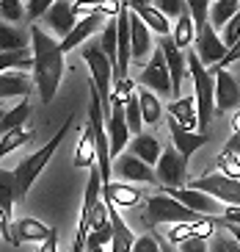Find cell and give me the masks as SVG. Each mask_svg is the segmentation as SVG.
Returning <instances> with one entry per match:
<instances>
[{
  "instance_id": "16",
  "label": "cell",
  "mask_w": 240,
  "mask_h": 252,
  "mask_svg": "<svg viewBox=\"0 0 240 252\" xmlns=\"http://www.w3.org/2000/svg\"><path fill=\"white\" fill-rule=\"evenodd\" d=\"M193 53H196L199 59H202L204 67H215L221 59H224L226 53V45L221 42V36L215 33L210 23L204 25L202 31H196V42H193Z\"/></svg>"
},
{
  "instance_id": "9",
  "label": "cell",
  "mask_w": 240,
  "mask_h": 252,
  "mask_svg": "<svg viewBox=\"0 0 240 252\" xmlns=\"http://www.w3.org/2000/svg\"><path fill=\"white\" fill-rule=\"evenodd\" d=\"M124 103H127V100H119V97L110 94V114H108V119H105L108 141H110V158L122 156L124 150H127V144H130V139H133L127 117H124Z\"/></svg>"
},
{
  "instance_id": "31",
  "label": "cell",
  "mask_w": 240,
  "mask_h": 252,
  "mask_svg": "<svg viewBox=\"0 0 240 252\" xmlns=\"http://www.w3.org/2000/svg\"><path fill=\"white\" fill-rule=\"evenodd\" d=\"M36 139V133L30 130V127H20V130H11V133H3L0 136V161L6 156H11L14 150L25 147V144H30V141Z\"/></svg>"
},
{
  "instance_id": "57",
  "label": "cell",
  "mask_w": 240,
  "mask_h": 252,
  "mask_svg": "<svg viewBox=\"0 0 240 252\" xmlns=\"http://www.w3.org/2000/svg\"><path fill=\"white\" fill-rule=\"evenodd\" d=\"M232 125H235V130H240V111L235 114V119H232Z\"/></svg>"
},
{
  "instance_id": "27",
  "label": "cell",
  "mask_w": 240,
  "mask_h": 252,
  "mask_svg": "<svg viewBox=\"0 0 240 252\" xmlns=\"http://www.w3.org/2000/svg\"><path fill=\"white\" fill-rule=\"evenodd\" d=\"M138 100H141V117H144V125H158L160 117H163V100L155 94L152 89H138Z\"/></svg>"
},
{
  "instance_id": "18",
  "label": "cell",
  "mask_w": 240,
  "mask_h": 252,
  "mask_svg": "<svg viewBox=\"0 0 240 252\" xmlns=\"http://www.w3.org/2000/svg\"><path fill=\"white\" fill-rule=\"evenodd\" d=\"M215 75V111L226 114L240 105V83L229 69H218Z\"/></svg>"
},
{
  "instance_id": "60",
  "label": "cell",
  "mask_w": 240,
  "mask_h": 252,
  "mask_svg": "<svg viewBox=\"0 0 240 252\" xmlns=\"http://www.w3.org/2000/svg\"><path fill=\"white\" fill-rule=\"evenodd\" d=\"M22 3H28V0H22Z\"/></svg>"
},
{
  "instance_id": "7",
  "label": "cell",
  "mask_w": 240,
  "mask_h": 252,
  "mask_svg": "<svg viewBox=\"0 0 240 252\" xmlns=\"http://www.w3.org/2000/svg\"><path fill=\"white\" fill-rule=\"evenodd\" d=\"M155 172H158L160 189H182V186H188V158L182 156L174 144L163 150L160 161L155 163Z\"/></svg>"
},
{
  "instance_id": "33",
  "label": "cell",
  "mask_w": 240,
  "mask_h": 252,
  "mask_svg": "<svg viewBox=\"0 0 240 252\" xmlns=\"http://www.w3.org/2000/svg\"><path fill=\"white\" fill-rule=\"evenodd\" d=\"M100 47L102 53L108 56L110 61H113V67H116V59H119V28H116V17L113 20H105V25H102V33H100Z\"/></svg>"
},
{
  "instance_id": "12",
  "label": "cell",
  "mask_w": 240,
  "mask_h": 252,
  "mask_svg": "<svg viewBox=\"0 0 240 252\" xmlns=\"http://www.w3.org/2000/svg\"><path fill=\"white\" fill-rule=\"evenodd\" d=\"M171 197H177V200L182 202V205H188L190 211H196V214L202 216H224L226 205L221 200H215V197H210V194L199 191V189H190V186H182V189H166Z\"/></svg>"
},
{
  "instance_id": "28",
  "label": "cell",
  "mask_w": 240,
  "mask_h": 252,
  "mask_svg": "<svg viewBox=\"0 0 240 252\" xmlns=\"http://www.w3.org/2000/svg\"><path fill=\"white\" fill-rule=\"evenodd\" d=\"M30 119V103L28 97H22V103L14 105V108H8L3 111V122H0V136L3 133H11V130H20L25 127V122Z\"/></svg>"
},
{
  "instance_id": "22",
  "label": "cell",
  "mask_w": 240,
  "mask_h": 252,
  "mask_svg": "<svg viewBox=\"0 0 240 252\" xmlns=\"http://www.w3.org/2000/svg\"><path fill=\"white\" fill-rule=\"evenodd\" d=\"M127 150L133 156H138L144 163H149V166H155L160 161V156H163V147H160V141L152 133H135L130 139V144H127Z\"/></svg>"
},
{
  "instance_id": "41",
  "label": "cell",
  "mask_w": 240,
  "mask_h": 252,
  "mask_svg": "<svg viewBox=\"0 0 240 252\" xmlns=\"http://www.w3.org/2000/svg\"><path fill=\"white\" fill-rule=\"evenodd\" d=\"M53 3H55V0H28V3H25V17L30 20V25L39 23V20L47 14V8H50Z\"/></svg>"
},
{
  "instance_id": "20",
  "label": "cell",
  "mask_w": 240,
  "mask_h": 252,
  "mask_svg": "<svg viewBox=\"0 0 240 252\" xmlns=\"http://www.w3.org/2000/svg\"><path fill=\"white\" fill-rule=\"evenodd\" d=\"M130 45H133V59L138 61V64L152 50V31L146 28V23L133 8H130Z\"/></svg>"
},
{
  "instance_id": "51",
  "label": "cell",
  "mask_w": 240,
  "mask_h": 252,
  "mask_svg": "<svg viewBox=\"0 0 240 252\" xmlns=\"http://www.w3.org/2000/svg\"><path fill=\"white\" fill-rule=\"evenodd\" d=\"M218 222H229V224H240V208H229L226 205L224 216H215Z\"/></svg>"
},
{
  "instance_id": "42",
  "label": "cell",
  "mask_w": 240,
  "mask_h": 252,
  "mask_svg": "<svg viewBox=\"0 0 240 252\" xmlns=\"http://www.w3.org/2000/svg\"><path fill=\"white\" fill-rule=\"evenodd\" d=\"M152 6L160 8L166 17H177L180 20L185 11H188V6H185V0H152Z\"/></svg>"
},
{
  "instance_id": "10",
  "label": "cell",
  "mask_w": 240,
  "mask_h": 252,
  "mask_svg": "<svg viewBox=\"0 0 240 252\" xmlns=\"http://www.w3.org/2000/svg\"><path fill=\"white\" fill-rule=\"evenodd\" d=\"M110 169H113V175H116L119 180H124V183H149V186H160L158 172H155L149 163L141 161L138 156H133V153H122V156H116L113 161H110Z\"/></svg>"
},
{
  "instance_id": "40",
  "label": "cell",
  "mask_w": 240,
  "mask_h": 252,
  "mask_svg": "<svg viewBox=\"0 0 240 252\" xmlns=\"http://www.w3.org/2000/svg\"><path fill=\"white\" fill-rule=\"evenodd\" d=\"M218 172L226 178H240V156L232 153H221L218 156Z\"/></svg>"
},
{
  "instance_id": "17",
  "label": "cell",
  "mask_w": 240,
  "mask_h": 252,
  "mask_svg": "<svg viewBox=\"0 0 240 252\" xmlns=\"http://www.w3.org/2000/svg\"><path fill=\"white\" fill-rule=\"evenodd\" d=\"M166 125H168V133H171V144H174V147L180 150V153L188 158V161H190V156H193L196 150H202L204 144L210 141V133L188 130V127H182L174 117H168V119H166Z\"/></svg>"
},
{
  "instance_id": "38",
  "label": "cell",
  "mask_w": 240,
  "mask_h": 252,
  "mask_svg": "<svg viewBox=\"0 0 240 252\" xmlns=\"http://www.w3.org/2000/svg\"><path fill=\"white\" fill-rule=\"evenodd\" d=\"M0 17L6 23H20L25 17V3L22 0H0Z\"/></svg>"
},
{
  "instance_id": "52",
  "label": "cell",
  "mask_w": 240,
  "mask_h": 252,
  "mask_svg": "<svg viewBox=\"0 0 240 252\" xmlns=\"http://www.w3.org/2000/svg\"><path fill=\"white\" fill-rule=\"evenodd\" d=\"M39 252H58V233L50 236L44 244H39Z\"/></svg>"
},
{
  "instance_id": "36",
  "label": "cell",
  "mask_w": 240,
  "mask_h": 252,
  "mask_svg": "<svg viewBox=\"0 0 240 252\" xmlns=\"http://www.w3.org/2000/svg\"><path fill=\"white\" fill-rule=\"evenodd\" d=\"M124 117H127V125H130V133H141V125H144V117H141V100L138 92H133L124 103Z\"/></svg>"
},
{
  "instance_id": "48",
  "label": "cell",
  "mask_w": 240,
  "mask_h": 252,
  "mask_svg": "<svg viewBox=\"0 0 240 252\" xmlns=\"http://www.w3.org/2000/svg\"><path fill=\"white\" fill-rule=\"evenodd\" d=\"M72 11H75V17H88V14H94V11H100L97 8V0H75L72 3Z\"/></svg>"
},
{
  "instance_id": "1",
  "label": "cell",
  "mask_w": 240,
  "mask_h": 252,
  "mask_svg": "<svg viewBox=\"0 0 240 252\" xmlns=\"http://www.w3.org/2000/svg\"><path fill=\"white\" fill-rule=\"evenodd\" d=\"M30 50H33V83L42 103H53V97L64 78V50L61 42L53 39L39 23L30 25Z\"/></svg>"
},
{
  "instance_id": "2",
  "label": "cell",
  "mask_w": 240,
  "mask_h": 252,
  "mask_svg": "<svg viewBox=\"0 0 240 252\" xmlns=\"http://www.w3.org/2000/svg\"><path fill=\"white\" fill-rule=\"evenodd\" d=\"M72 122H75V117H66V122L58 127V133L53 136V139L47 141V144H44L42 150H36V153H30L28 158H22V161L17 163V169H14V183H17V202L28 197L30 186L36 183V180H39V175L44 172V166H47V163H50V158L55 156V150L61 147V141H64L66 130L72 127Z\"/></svg>"
},
{
  "instance_id": "35",
  "label": "cell",
  "mask_w": 240,
  "mask_h": 252,
  "mask_svg": "<svg viewBox=\"0 0 240 252\" xmlns=\"http://www.w3.org/2000/svg\"><path fill=\"white\" fill-rule=\"evenodd\" d=\"M33 67V50H11V53H0V72L8 69H25Z\"/></svg>"
},
{
  "instance_id": "29",
  "label": "cell",
  "mask_w": 240,
  "mask_h": 252,
  "mask_svg": "<svg viewBox=\"0 0 240 252\" xmlns=\"http://www.w3.org/2000/svg\"><path fill=\"white\" fill-rule=\"evenodd\" d=\"M135 14L141 17L146 23V28L155 31V33H160V36H171V25H168V17L160 11V8H155L152 3L149 6H141V8H133Z\"/></svg>"
},
{
  "instance_id": "32",
  "label": "cell",
  "mask_w": 240,
  "mask_h": 252,
  "mask_svg": "<svg viewBox=\"0 0 240 252\" xmlns=\"http://www.w3.org/2000/svg\"><path fill=\"white\" fill-rule=\"evenodd\" d=\"M17 202V183H14V172L0 169V211L11 219V211H14Z\"/></svg>"
},
{
  "instance_id": "11",
  "label": "cell",
  "mask_w": 240,
  "mask_h": 252,
  "mask_svg": "<svg viewBox=\"0 0 240 252\" xmlns=\"http://www.w3.org/2000/svg\"><path fill=\"white\" fill-rule=\"evenodd\" d=\"M100 202H102V175L94 163L91 166V175H88V183H86V194H83V208H80V222H78L75 241H83L86 244V236H88V230H91V219H94V211Z\"/></svg>"
},
{
  "instance_id": "43",
  "label": "cell",
  "mask_w": 240,
  "mask_h": 252,
  "mask_svg": "<svg viewBox=\"0 0 240 252\" xmlns=\"http://www.w3.org/2000/svg\"><path fill=\"white\" fill-rule=\"evenodd\" d=\"M210 252H240V244L229 233H215L213 236V244H210Z\"/></svg>"
},
{
  "instance_id": "54",
  "label": "cell",
  "mask_w": 240,
  "mask_h": 252,
  "mask_svg": "<svg viewBox=\"0 0 240 252\" xmlns=\"http://www.w3.org/2000/svg\"><path fill=\"white\" fill-rule=\"evenodd\" d=\"M160 252H177V250H174V244H171L168 238H160Z\"/></svg>"
},
{
  "instance_id": "4",
  "label": "cell",
  "mask_w": 240,
  "mask_h": 252,
  "mask_svg": "<svg viewBox=\"0 0 240 252\" xmlns=\"http://www.w3.org/2000/svg\"><path fill=\"white\" fill-rule=\"evenodd\" d=\"M83 61H86L88 72H91V86L100 94L102 103V117L108 119L110 114V94H113V61L102 53L100 42H86L83 45Z\"/></svg>"
},
{
  "instance_id": "30",
  "label": "cell",
  "mask_w": 240,
  "mask_h": 252,
  "mask_svg": "<svg viewBox=\"0 0 240 252\" xmlns=\"http://www.w3.org/2000/svg\"><path fill=\"white\" fill-rule=\"evenodd\" d=\"M171 39L177 42L180 50H188V47L196 42V23H193L190 11H185V14L174 23V28H171Z\"/></svg>"
},
{
  "instance_id": "44",
  "label": "cell",
  "mask_w": 240,
  "mask_h": 252,
  "mask_svg": "<svg viewBox=\"0 0 240 252\" xmlns=\"http://www.w3.org/2000/svg\"><path fill=\"white\" fill-rule=\"evenodd\" d=\"M133 252H160V238L158 236H135Z\"/></svg>"
},
{
  "instance_id": "13",
  "label": "cell",
  "mask_w": 240,
  "mask_h": 252,
  "mask_svg": "<svg viewBox=\"0 0 240 252\" xmlns=\"http://www.w3.org/2000/svg\"><path fill=\"white\" fill-rule=\"evenodd\" d=\"M160 47H163V56H166V64H168V75H171V94H174V100H177V97H182V81L190 75L188 56H185V50L177 47V42L171 36L160 39Z\"/></svg>"
},
{
  "instance_id": "49",
  "label": "cell",
  "mask_w": 240,
  "mask_h": 252,
  "mask_svg": "<svg viewBox=\"0 0 240 252\" xmlns=\"http://www.w3.org/2000/svg\"><path fill=\"white\" fill-rule=\"evenodd\" d=\"M180 247H182V252H207V238L190 236V238H185Z\"/></svg>"
},
{
  "instance_id": "21",
  "label": "cell",
  "mask_w": 240,
  "mask_h": 252,
  "mask_svg": "<svg viewBox=\"0 0 240 252\" xmlns=\"http://www.w3.org/2000/svg\"><path fill=\"white\" fill-rule=\"evenodd\" d=\"M102 200L113 202L116 208H133L141 202V194L133 186H127L124 180H110V183L102 186Z\"/></svg>"
},
{
  "instance_id": "23",
  "label": "cell",
  "mask_w": 240,
  "mask_h": 252,
  "mask_svg": "<svg viewBox=\"0 0 240 252\" xmlns=\"http://www.w3.org/2000/svg\"><path fill=\"white\" fill-rule=\"evenodd\" d=\"M168 117H174L182 127L199 130V111H196V97H177L174 103L166 108Z\"/></svg>"
},
{
  "instance_id": "25",
  "label": "cell",
  "mask_w": 240,
  "mask_h": 252,
  "mask_svg": "<svg viewBox=\"0 0 240 252\" xmlns=\"http://www.w3.org/2000/svg\"><path fill=\"white\" fill-rule=\"evenodd\" d=\"M97 163V141H94V130L91 125L83 127V133H80V141L78 147H75V166L80 169H91Z\"/></svg>"
},
{
  "instance_id": "58",
  "label": "cell",
  "mask_w": 240,
  "mask_h": 252,
  "mask_svg": "<svg viewBox=\"0 0 240 252\" xmlns=\"http://www.w3.org/2000/svg\"><path fill=\"white\" fill-rule=\"evenodd\" d=\"M0 238H6V227H3V222H0Z\"/></svg>"
},
{
  "instance_id": "5",
  "label": "cell",
  "mask_w": 240,
  "mask_h": 252,
  "mask_svg": "<svg viewBox=\"0 0 240 252\" xmlns=\"http://www.w3.org/2000/svg\"><path fill=\"white\" fill-rule=\"evenodd\" d=\"M146 222L149 224H182V222H199L202 214L196 211H190L188 205H182L177 197L166 191V189H160L158 194H152L149 200H146Z\"/></svg>"
},
{
  "instance_id": "56",
  "label": "cell",
  "mask_w": 240,
  "mask_h": 252,
  "mask_svg": "<svg viewBox=\"0 0 240 252\" xmlns=\"http://www.w3.org/2000/svg\"><path fill=\"white\" fill-rule=\"evenodd\" d=\"M72 252H86V244H83V241H75V244H72Z\"/></svg>"
},
{
  "instance_id": "47",
  "label": "cell",
  "mask_w": 240,
  "mask_h": 252,
  "mask_svg": "<svg viewBox=\"0 0 240 252\" xmlns=\"http://www.w3.org/2000/svg\"><path fill=\"white\" fill-rule=\"evenodd\" d=\"M235 61H240V42H238V45H232L229 50L224 53V59H221L218 64H215V67H210V72H218V69H226L229 64H235Z\"/></svg>"
},
{
  "instance_id": "46",
  "label": "cell",
  "mask_w": 240,
  "mask_h": 252,
  "mask_svg": "<svg viewBox=\"0 0 240 252\" xmlns=\"http://www.w3.org/2000/svg\"><path fill=\"white\" fill-rule=\"evenodd\" d=\"M193 224V222H190ZM190 224L188 222H182V224H174V227H171V233H168V241H171V244H182V241H185V238H190L193 236V230H190Z\"/></svg>"
},
{
  "instance_id": "37",
  "label": "cell",
  "mask_w": 240,
  "mask_h": 252,
  "mask_svg": "<svg viewBox=\"0 0 240 252\" xmlns=\"http://www.w3.org/2000/svg\"><path fill=\"white\" fill-rule=\"evenodd\" d=\"M210 3L213 0H185V6H188L190 17H193V23H196V31H202L204 25L210 23L207 17H210Z\"/></svg>"
},
{
  "instance_id": "45",
  "label": "cell",
  "mask_w": 240,
  "mask_h": 252,
  "mask_svg": "<svg viewBox=\"0 0 240 252\" xmlns=\"http://www.w3.org/2000/svg\"><path fill=\"white\" fill-rule=\"evenodd\" d=\"M97 8H100L102 14L108 17V20H113V17H119V14H122L124 0H97Z\"/></svg>"
},
{
  "instance_id": "59",
  "label": "cell",
  "mask_w": 240,
  "mask_h": 252,
  "mask_svg": "<svg viewBox=\"0 0 240 252\" xmlns=\"http://www.w3.org/2000/svg\"><path fill=\"white\" fill-rule=\"evenodd\" d=\"M0 122H3V111H0Z\"/></svg>"
},
{
  "instance_id": "14",
  "label": "cell",
  "mask_w": 240,
  "mask_h": 252,
  "mask_svg": "<svg viewBox=\"0 0 240 252\" xmlns=\"http://www.w3.org/2000/svg\"><path fill=\"white\" fill-rule=\"evenodd\" d=\"M50 236H55V230L47 227L44 222H39L36 216H22L11 224V247H22V244H44Z\"/></svg>"
},
{
  "instance_id": "24",
  "label": "cell",
  "mask_w": 240,
  "mask_h": 252,
  "mask_svg": "<svg viewBox=\"0 0 240 252\" xmlns=\"http://www.w3.org/2000/svg\"><path fill=\"white\" fill-rule=\"evenodd\" d=\"M33 86L36 83L30 81L28 75L17 72V69L0 72V97H28Z\"/></svg>"
},
{
  "instance_id": "15",
  "label": "cell",
  "mask_w": 240,
  "mask_h": 252,
  "mask_svg": "<svg viewBox=\"0 0 240 252\" xmlns=\"http://www.w3.org/2000/svg\"><path fill=\"white\" fill-rule=\"evenodd\" d=\"M39 23H44V31H47V33H55L58 39H64L66 33L78 25V17H75L69 0H55Z\"/></svg>"
},
{
  "instance_id": "19",
  "label": "cell",
  "mask_w": 240,
  "mask_h": 252,
  "mask_svg": "<svg viewBox=\"0 0 240 252\" xmlns=\"http://www.w3.org/2000/svg\"><path fill=\"white\" fill-rule=\"evenodd\" d=\"M102 25H105V14H102V11H94V14H88V17H80L78 25L61 39V50L69 53V50H75L78 45H86L88 39L97 33V28H102Z\"/></svg>"
},
{
  "instance_id": "53",
  "label": "cell",
  "mask_w": 240,
  "mask_h": 252,
  "mask_svg": "<svg viewBox=\"0 0 240 252\" xmlns=\"http://www.w3.org/2000/svg\"><path fill=\"white\" fill-rule=\"evenodd\" d=\"M218 227H226V233H229V236L235 238V241H238L240 244V224H229V222H218Z\"/></svg>"
},
{
  "instance_id": "26",
  "label": "cell",
  "mask_w": 240,
  "mask_h": 252,
  "mask_svg": "<svg viewBox=\"0 0 240 252\" xmlns=\"http://www.w3.org/2000/svg\"><path fill=\"white\" fill-rule=\"evenodd\" d=\"M30 42V33L14 28L0 20V53H11V50H25Z\"/></svg>"
},
{
  "instance_id": "55",
  "label": "cell",
  "mask_w": 240,
  "mask_h": 252,
  "mask_svg": "<svg viewBox=\"0 0 240 252\" xmlns=\"http://www.w3.org/2000/svg\"><path fill=\"white\" fill-rule=\"evenodd\" d=\"M86 252H108V247H100V244H86Z\"/></svg>"
},
{
  "instance_id": "6",
  "label": "cell",
  "mask_w": 240,
  "mask_h": 252,
  "mask_svg": "<svg viewBox=\"0 0 240 252\" xmlns=\"http://www.w3.org/2000/svg\"><path fill=\"white\" fill-rule=\"evenodd\" d=\"M188 186L210 194L229 208H240V178H226L221 172H213V175H202V178L190 180Z\"/></svg>"
},
{
  "instance_id": "8",
  "label": "cell",
  "mask_w": 240,
  "mask_h": 252,
  "mask_svg": "<svg viewBox=\"0 0 240 252\" xmlns=\"http://www.w3.org/2000/svg\"><path fill=\"white\" fill-rule=\"evenodd\" d=\"M138 83L144 89H152L158 97L171 94V75H168V64H166V56H163V47L160 45L152 50V59L146 61V67L141 69Z\"/></svg>"
},
{
  "instance_id": "50",
  "label": "cell",
  "mask_w": 240,
  "mask_h": 252,
  "mask_svg": "<svg viewBox=\"0 0 240 252\" xmlns=\"http://www.w3.org/2000/svg\"><path fill=\"white\" fill-rule=\"evenodd\" d=\"M221 153H232V156H240V130H235L229 139H226V144H224V150Z\"/></svg>"
},
{
  "instance_id": "39",
  "label": "cell",
  "mask_w": 240,
  "mask_h": 252,
  "mask_svg": "<svg viewBox=\"0 0 240 252\" xmlns=\"http://www.w3.org/2000/svg\"><path fill=\"white\" fill-rule=\"evenodd\" d=\"M221 42L226 45V50L240 42V8H238V14H235L224 28H221Z\"/></svg>"
},
{
  "instance_id": "34",
  "label": "cell",
  "mask_w": 240,
  "mask_h": 252,
  "mask_svg": "<svg viewBox=\"0 0 240 252\" xmlns=\"http://www.w3.org/2000/svg\"><path fill=\"white\" fill-rule=\"evenodd\" d=\"M240 8V0H213L210 3V25L213 28H224Z\"/></svg>"
},
{
  "instance_id": "3",
  "label": "cell",
  "mask_w": 240,
  "mask_h": 252,
  "mask_svg": "<svg viewBox=\"0 0 240 252\" xmlns=\"http://www.w3.org/2000/svg\"><path fill=\"white\" fill-rule=\"evenodd\" d=\"M188 56V69L193 78V97H196V111H199V133H207V127L213 122L215 114V75L210 72V67H204L202 59L190 50Z\"/></svg>"
}]
</instances>
